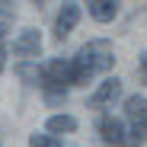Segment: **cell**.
Masks as SVG:
<instances>
[{"mask_svg":"<svg viewBox=\"0 0 147 147\" xmlns=\"http://www.w3.org/2000/svg\"><path fill=\"white\" fill-rule=\"evenodd\" d=\"M38 80H42V86H45L48 93H51V90H61V93H64V86H74L70 61H64V58L45 61V64H42V70H38Z\"/></svg>","mask_w":147,"mask_h":147,"instance_id":"6da1fadb","label":"cell"},{"mask_svg":"<svg viewBox=\"0 0 147 147\" xmlns=\"http://www.w3.org/2000/svg\"><path fill=\"white\" fill-rule=\"evenodd\" d=\"M96 128H99V134H102V141L109 147H125L128 144V131H125V125H121L115 115H102Z\"/></svg>","mask_w":147,"mask_h":147,"instance_id":"7a4b0ae2","label":"cell"},{"mask_svg":"<svg viewBox=\"0 0 147 147\" xmlns=\"http://www.w3.org/2000/svg\"><path fill=\"white\" fill-rule=\"evenodd\" d=\"M42 51V35L35 32V29H22L16 38H13V55H19V58H35Z\"/></svg>","mask_w":147,"mask_h":147,"instance_id":"3957f363","label":"cell"},{"mask_svg":"<svg viewBox=\"0 0 147 147\" xmlns=\"http://www.w3.org/2000/svg\"><path fill=\"white\" fill-rule=\"evenodd\" d=\"M77 22H80V7H77V3H64V10H61L58 19H55V38H58V42L67 38L74 29H77Z\"/></svg>","mask_w":147,"mask_h":147,"instance_id":"277c9868","label":"cell"},{"mask_svg":"<svg viewBox=\"0 0 147 147\" xmlns=\"http://www.w3.org/2000/svg\"><path fill=\"white\" fill-rule=\"evenodd\" d=\"M118 93H121V80H118V77H106L99 86H96V93L90 96V106H93V109H102V106L115 102Z\"/></svg>","mask_w":147,"mask_h":147,"instance_id":"5b68a950","label":"cell"},{"mask_svg":"<svg viewBox=\"0 0 147 147\" xmlns=\"http://www.w3.org/2000/svg\"><path fill=\"white\" fill-rule=\"evenodd\" d=\"M125 115L131 125H147V96H128L125 99Z\"/></svg>","mask_w":147,"mask_h":147,"instance_id":"8992f818","label":"cell"},{"mask_svg":"<svg viewBox=\"0 0 147 147\" xmlns=\"http://www.w3.org/2000/svg\"><path fill=\"white\" fill-rule=\"evenodd\" d=\"M90 16L96 22H112L118 16V0H90Z\"/></svg>","mask_w":147,"mask_h":147,"instance_id":"52a82bcc","label":"cell"},{"mask_svg":"<svg viewBox=\"0 0 147 147\" xmlns=\"http://www.w3.org/2000/svg\"><path fill=\"white\" fill-rule=\"evenodd\" d=\"M45 128L51 134H70V131H77V118L74 115H51L45 121Z\"/></svg>","mask_w":147,"mask_h":147,"instance_id":"ba28073f","label":"cell"},{"mask_svg":"<svg viewBox=\"0 0 147 147\" xmlns=\"http://www.w3.org/2000/svg\"><path fill=\"white\" fill-rule=\"evenodd\" d=\"M29 147H61V141L55 134H32L29 138Z\"/></svg>","mask_w":147,"mask_h":147,"instance_id":"9c48e42d","label":"cell"},{"mask_svg":"<svg viewBox=\"0 0 147 147\" xmlns=\"http://www.w3.org/2000/svg\"><path fill=\"white\" fill-rule=\"evenodd\" d=\"M128 141L144 144V141H147V125H131V138H128Z\"/></svg>","mask_w":147,"mask_h":147,"instance_id":"30bf717a","label":"cell"},{"mask_svg":"<svg viewBox=\"0 0 147 147\" xmlns=\"http://www.w3.org/2000/svg\"><path fill=\"white\" fill-rule=\"evenodd\" d=\"M138 77H141V83H147V51H141V61H138Z\"/></svg>","mask_w":147,"mask_h":147,"instance_id":"8fae6325","label":"cell"},{"mask_svg":"<svg viewBox=\"0 0 147 147\" xmlns=\"http://www.w3.org/2000/svg\"><path fill=\"white\" fill-rule=\"evenodd\" d=\"M3 58H7V51H3V48H0V70H3Z\"/></svg>","mask_w":147,"mask_h":147,"instance_id":"7c38bea8","label":"cell"}]
</instances>
